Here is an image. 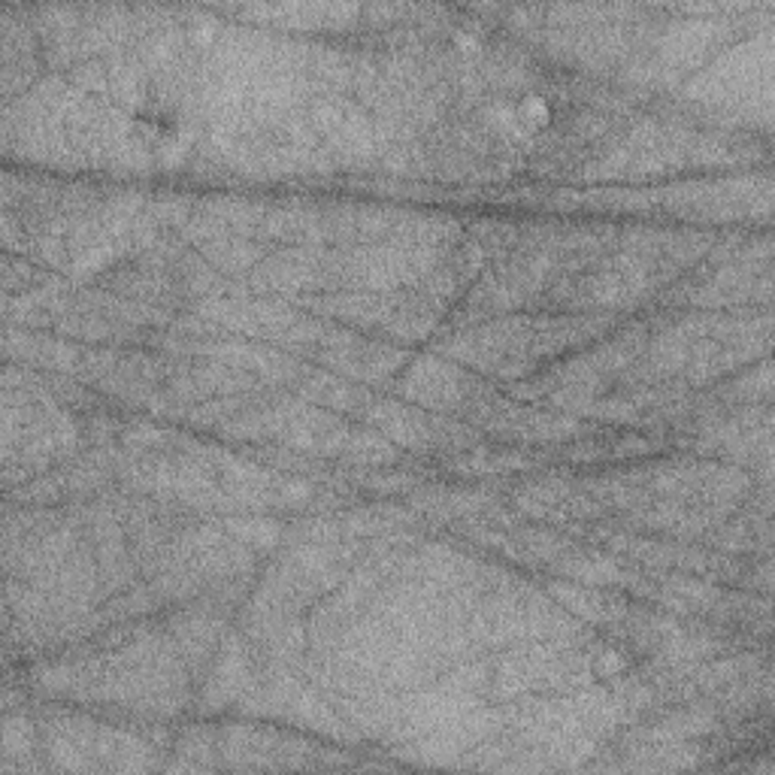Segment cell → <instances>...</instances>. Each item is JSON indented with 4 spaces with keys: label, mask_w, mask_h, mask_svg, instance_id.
Listing matches in <instances>:
<instances>
[{
    "label": "cell",
    "mask_w": 775,
    "mask_h": 775,
    "mask_svg": "<svg viewBox=\"0 0 775 775\" xmlns=\"http://www.w3.org/2000/svg\"><path fill=\"white\" fill-rule=\"evenodd\" d=\"M509 118H512V128L534 134V130H540L551 122V109L542 98H534V94H530V98H524L518 107L512 109V115Z\"/></svg>",
    "instance_id": "6da1fadb"
},
{
    "label": "cell",
    "mask_w": 775,
    "mask_h": 775,
    "mask_svg": "<svg viewBox=\"0 0 775 775\" xmlns=\"http://www.w3.org/2000/svg\"><path fill=\"white\" fill-rule=\"evenodd\" d=\"M627 669L624 654H618L615 648H603L590 658V676L594 678H615Z\"/></svg>",
    "instance_id": "7a4b0ae2"
}]
</instances>
